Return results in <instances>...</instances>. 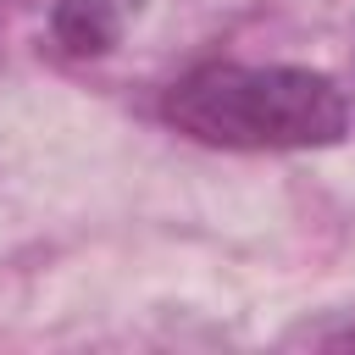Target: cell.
Returning a JSON list of instances; mask_svg holds the SVG:
<instances>
[{"label":"cell","instance_id":"3","mask_svg":"<svg viewBox=\"0 0 355 355\" xmlns=\"http://www.w3.org/2000/svg\"><path fill=\"white\" fill-rule=\"evenodd\" d=\"M344 344H355V327H349V333H344Z\"/></svg>","mask_w":355,"mask_h":355},{"label":"cell","instance_id":"2","mask_svg":"<svg viewBox=\"0 0 355 355\" xmlns=\"http://www.w3.org/2000/svg\"><path fill=\"white\" fill-rule=\"evenodd\" d=\"M116 6L111 0H55L50 33L67 55H105L116 44Z\"/></svg>","mask_w":355,"mask_h":355},{"label":"cell","instance_id":"1","mask_svg":"<svg viewBox=\"0 0 355 355\" xmlns=\"http://www.w3.org/2000/svg\"><path fill=\"white\" fill-rule=\"evenodd\" d=\"M161 116L211 150H327L349 133V100L311 67L205 61L183 72Z\"/></svg>","mask_w":355,"mask_h":355}]
</instances>
